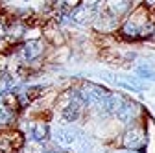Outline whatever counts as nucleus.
Here are the masks:
<instances>
[{
    "label": "nucleus",
    "mask_w": 155,
    "mask_h": 153,
    "mask_svg": "<svg viewBox=\"0 0 155 153\" xmlns=\"http://www.w3.org/2000/svg\"><path fill=\"white\" fill-rule=\"evenodd\" d=\"M146 144V131L142 125H131L124 131L122 135V148L129 149V151H139L140 148H144Z\"/></svg>",
    "instance_id": "obj_1"
},
{
    "label": "nucleus",
    "mask_w": 155,
    "mask_h": 153,
    "mask_svg": "<svg viewBox=\"0 0 155 153\" xmlns=\"http://www.w3.org/2000/svg\"><path fill=\"white\" fill-rule=\"evenodd\" d=\"M24 144L18 131H0V153H15Z\"/></svg>",
    "instance_id": "obj_2"
},
{
    "label": "nucleus",
    "mask_w": 155,
    "mask_h": 153,
    "mask_svg": "<svg viewBox=\"0 0 155 153\" xmlns=\"http://www.w3.org/2000/svg\"><path fill=\"white\" fill-rule=\"evenodd\" d=\"M114 116L118 118L122 124H133L140 116V107L135 102H131V100H124L122 105L118 107V111L114 112Z\"/></svg>",
    "instance_id": "obj_3"
},
{
    "label": "nucleus",
    "mask_w": 155,
    "mask_h": 153,
    "mask_svg": "<svg viewBox=\"0 0 155 153\" xmlns=\"http://www.w3.org/2000/svg\"><path fill=\"white\" fill-rule=\"evenodd\" d=\"M43 54H45V43L43 41H37V39L24 43L22 48H21V55H22V59L26 63H31V61L39 59Z\"/></svg>",
    "instance_id": "obj_4"
},
{
    "label": "nucleus",
    "mask_w": 155,
    "mask_h": 153,
    "mask_svg": "<svg viewBox=\"0 0 155 153\" xmlns=\"http://www.w3.org/2000/svg\"><path fill=\"white\" fill-rule=\"evenodd\" d=\"M28 133H30V138L35 140V142H45L50 135V129L45 122H31L30 127H28Z\"/></svg>",
    "instance_id": "obj_5"
},
{
    "label": "nucleus",
    "mask_w": 155,
    "mask_h": 153,
    "mask_svg": "<svg viewBox=\"0 0 155 153\" xmlns=\"http://www.w3.org/2000/svg\"><path fill=\"white\" fill-rule=\"evenodd\" d=\"M24 31H26V26H24L22 22L15 21L13 24H9V26H8V31H6V35L9 37L11 41H18V39H21V37L24 35Z\"/></svg>",
    "instance_id": "obj_6"
},
{
    "label": "nucleus",
    "mask_w": 155,
    "mask_h": 153,
    "mask_svg": "<svg viewBox=\"0 0 155 153\" xmlns=\"http://www.w3.org/2000/svg\"><path fill=\"white\" fill-rule=\"evenodd\" d=\"M15 120V112L8 105H0V127H6Z\"/></svg>",
    "instance_id": "obj_7"
},
{
    "label": "nucleus",
    "mask_w": 155,
    "mask_h": 153,
    "mask_svg": "<svg viewBox=\"0 0 155 153\" xmlns=\"http://www.w3.org/2000/svg\"><path fill=\"white\" fill-rule=\"evenodd\" d=\"M137 74H139V78H142V80H151V81H155V70H153L151 67H148V65L139 67V68H137Z\"/></svg>",
    "instance_id": "obj_8"
},
{
    "label": "nucleus",
    "mask_w": 155,
    "mask_h": 153,
    "mask_svg": "<svg viewBox=\"0 0 155 153\" xmlns=\"http://www.w3.org/2000/svg\"><path fill=\"white\" fill-rule=\"evenodd\" d=\"M131 153H140V151H131Z\"/></svg>",
    "instance_id": "obj_9"
}]
</instances>
